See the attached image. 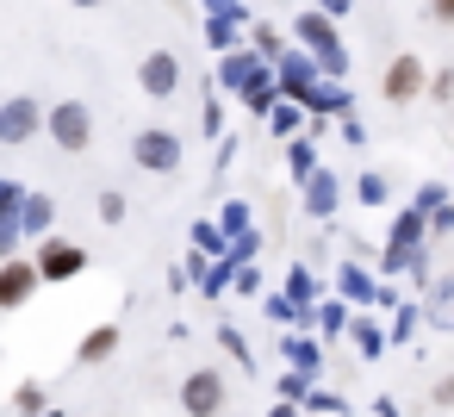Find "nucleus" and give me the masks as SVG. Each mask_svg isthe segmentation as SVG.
Masks as SVG:
<instances>
[{"label": "nucleus", "instance_id": "nucleus-2", "mask_svg": "<svg viewBox=\"0 0 454 417\" xmlns=\"http://www.w3.org/2000/svg\"><path fill=\"white\" fill-rule=\"evenodd\" d=\"M44 131H51V144H57V150L82 156V150L94 144V113H88L82 100H57V106H51V125H44Z\"/></svg>", "mask_w": 454, "mask_h": 417}, {"label": "nucleus", "instance_id": "nucleus-5", "mask_svg": "<svg viewBox=\"0 0 454 417\" xmlns=\"http://www.w3.org/2000/svg\"><path fill=\"white\" fill-rule=\"evenodd\" d=\"M423 88H429V75H423V57H411V51H398V57L386 63V75H380V94H386L392 106H411Z\"/></svg>", "mask_w": 454, "mask_h": 417}, {"label": "nucleus", "instance_id": "nucleus-27", "mask_svg": "<svg viewBox=\"0 0 454 417\" xmlns=\"http://www.w3.org/2000/svg\"><path fill=\"white\" fill-rule=\"evenodd\" d=\"M317 7H324V13H348V0H317Z\"/></svg>", "mask_w": 454, "mask_h": 417}, {"label": "nucleus", "instance_id": "nucleus-9", "mask_svg": "<svg viewBox=\"0 0 454 417\" xmlns=\"http://www.w3.org/2000/svg\"><path fill=\"white\" fill-rule=\"evenodd\" d=\"M38 268H44V280H75L88 268V249L82 243H63V237H44L38 243Z\"/></svg>", "mask_w": 454, "mask_h": 417}, {"label": "nucleus", "instance_id": "nucleus-29", "mask_svg": "<svg viewBox=\"0 0 454 417\" xmlns=\"http://www.w3.org/2000/svg\"><path fill=\"white\" fill-rule=\"evenodd\" d=\"M274 417H299V411H293V405H280V411H274Z\"/></svg>", "mask_w": 454, "mask_h": 417}, {"label": "nucleus", "instance_id": "nucleus-10", "mask_svg": "<svg viewBox=\"0 0 454 417\" xmlns=\"http://www.w3.org/2000/svg\"><path fill=\"white\" fill-rule=\"evenodd\" d=\"M336 200H342V181L317 169V175L305 181V212H311V218H330V212H336Z\"/></svg>", "mask_w": 454, "mask_h": 417}, {"label": "nucleus", "instance_id": "nucleus-22", "mask_svg": "<svg viewBox=\"0 0 454 417\" xmlns=\"http://www.w3.org/2000/svg\"><path fill=\"white\" fill-rule=\"evenodd\" d=\"M429 94H435V100H442V106H448V100H454V69H442V75H435V82H429Z\"/></svg>", "mask_w": 454, "mask_h": 417}, {"label": "nucleus", "instance_id": "nucleus-14", "mask_svg": "<svg viewBox=\"0 0 454 417\" xmlns=\"http://www.w3.org/2000/svg\"><path fill=\"white\" fill-rule=\"evenodd\" d=\"M94 212H100V224H125V212H131V200H125L119 187H100V200H94Z\"/></svg>", "mask_w": 454, "mask_h": 417}, {"label": "nucleus", "instance_id": "nucleus-28", "mask_svg": "<svg viewBox=\"0 0 454 417\" xmlns=\"http://www.w3.org/2000/svg\"><path fill=\"white\" fill-rule=\"evenodd\" d=\"M69 7H106V0H69Z\"/></svg>", "mask_w": 454, "mask_h": 417}, {"label": "nucleus", "instance_id": "nucleus-20", "mask_svg": "<svg viewBox=\"0 0 454 417\" xmlns=\"http://www.w3.org/2000/svg\"><path fill=\"white\" fill-rule=\"evenodd\" d=\"M355 193H361L367 206H386V181H380V175H361V187H355Z\"/></svg>", "mask_w": 454, "mask_h": 417}, {"label": "nucleus", "instance_id": "nucleus-15", "mask_svg": "<svg viewBox=\"0 0 454 417\" xmlns=\"http://www.w3.org/2000/svg\"><path fill=\"white\" fill-rule=\"evenodd\" d=\"M13 411H20V417L51 411V405H44V386H38V380H20V386H13Z\"/></svg>", "mask_w": 454, "mask_h": 417}, {"label": "nucleus", "instance_id": "nucleus-13", "mask_svg": "<svg viewBox=\"0 0 454 417\" xmlns=\"http://www.w3.org/2000/svg\"><path fill=\"white\" fill-rule=\"evenodd\" d=\"M255 75H262V63H255V57H249V51H237V57H231V63H224V88H249V82H255Z\"/></svg>", "mask_w": 454, "mask_h": 417}, {"label": "nucleus", "instance_id": "nucleus-4", "mask_svg": "<svg viewBox=\"0 0 454 417\" xmlns=\"http://www.w3.org/2000/svg\"><path fill=\"white\" fill-rule=\"evenodd\" d=\"M51 125V113L32 100V94H13L7 106H0V144H7V150H20V144H32L38 131Z\"/></svg>", "mask_w": 454, "mask_h": 417}, {"label": "nucleus", "instance_id": "nucleus-19", "mask_svg": "<svg viewBox=\"0 0 454 417\" xmlns=\"http://www.w3.org/2000/svg\"><path fill=\"white\" fill-rule=\"evenodd\" d=\"M348 330H355V342H361V355H380V330H373L367 318H355Z\"/></svg>", "mask_w": 454, "mask_h": 417}, {"label": "nucleus", "instance_id": "nucleus-16", "mask_svg": "<svg viewBox=\"0 0 454 417\" xmlns=\"http://www.w3.org/2000/svg\"><path fill=\"white\" fill-rule=\"evenodd\" d=\"M286 169H293V181H311V175H317V150L299 138V144L286 150Z\"/></svg>", "mask_w": 454, "mask_h": 417}, {"label": "nucleus", "instance_id": "nucleus-11", "mask_svg": "<svg viewBox=\"0 0 454 417\" xmlns=\"http://www.w3.org/2000/svg\"><path fill=\"white\" fill-rule=\"evenodd\" d=\"M51 218H57V200H51V193H26L20 231H26V237H44V231H51Z\"/></svg>", "mask_w": 454, "mask_h": 417}, {"label": "nucleus", "instance_id": "nucleus-6", "mask_svg": "<svg viewBox=\"0 0 454 417\" xmlns=\"http://www.w3.org/2000/svg\"><path fill=\"white\" fill-rule=\"evenodd\" d=\"M181 411L187 417H218L224 411V374L218 367H193L181 380Z\"/></svg>", "mask_w": 454, "mask_h": 417}, {"label": "nucleus", "instance_id": "nucleus-23", "mask_svg": "<svg viewBox=\"0 0 454 417\" xmlns=\"http://www.w3.org/2000/svg\"><path fill=\"white\" fill-rule=\"evenodd\" d=\"M218 342H224V349H231V355H237V361H249V342H243V336H237V330H218Z\"/></svg>", "mask_w": 454, "mask_h": 417}, {"label": "nucleus", "instance_id": "nucleus-21", "mask_svg": "<svg viewBox=\"0 0 454 417\" xmlns=\"http://www.w3.org/2000/svg\"><path fill=\"white\" fill-rule=\"evenodd\" d=\"M342 293H348V299H367V274H361V268H342Z\"/></svg>", "mask_w": 454, "mask_h": 417}, {"label": "nucleus", "instance_id": "nucleus-3", "mask_svg": "<svg viewBox=\"0 0 454 417\" xmlns=\"http://www.w3.org/2000/svg\"><path fill=\"white\" fill-rule=\"evenodd\" d=\"M181 156H187V150H181V138H175V131H162V125H150V131H137V138H131V162H137L144 175H175V169H181Z\"/></svg>", "mask_w": 454, "mask_h": 417}, {"label": "nucleus", "instance_id": "nucleus-26", "mask_svg": "<svg viewBox=\"0 0 454 417\" xmlns=\"http://www.w3.org/2000/svg\"><path fill=\"white\" fill-rule=\"evenodd\" d=\"M200 7H212V13H237L243 0H200Z\"/></svg>", "mask_w": 454, "mask_h": 417}, {"label": "nucleus", "instance_id": "nucleus-25", "mask_svg": "<svg viewBox=\"0 0 454 417\" xmlns=\"http://www.w3.org/2000/svg\"><path fill=\"white\" fill-rule=\"evenodd\" d=\"M429 20L435 26H454V0H429Z\"/></svg>", "mask_w": 454, "mask_h": 417}, {"label": "nucleus", "instance_id": "nucleus-17", "mask_svg": "<svg viewBox=\"0 0 454 417\" xmlns=\"http://www.w3.org/2000/svg\"><path fill=\"white\" fill-rule=\"evenodd\" d=\"M286 299H293L299 311L311 305V274H305V268H293V274H286Z\"/></svg>", "mask_w": 454, "mask_h": 417}, {"label": "nucleus", "instance_id": "nucleus-24", "mask_svg": "<svg viewBox=\"0 0 454 417\" xmlns=\"http://www.w3.org/2000/svg\"><path fill=\"white\" fill-rule=\"evenodd\" d=\"M429 398H435L442 411H454V374H448V380H435V392H429Z\"/></svg>", "mask_w": 454, "mask_h": 417}, {"label": "nucleus", "instance_id": "nucleus-7", "mask_svg": "<svg viewBox=\"0 0 454 417\" xmlns=\"http://www.w3.org/2000/svg\"><path fill=\"white\" fill-rule=\"evenodd\" d=\"M38 280H44V268H38V262L7 256V262H0V311H20V305L38 293Z\"/></svg>", "mask_w": 454, "mask_h": 417}, {"label": "nucleus", "instance_id": "nucleus-18", "mask_svg": "<svg viewBox=\"0 0 454 417\" xmlns=\"http://www.w3.org/2000/svg\"><path fill=\"white\" fill-rule=\"evenodd\" d=\"M286 355H293V367H299V374H311V367H317V342H305V336H293V342H286Z\"/></svg>", "mask_w": 454, "mask_h": 417}, {"label": "nucleus", "instance_id": "nucleus-1", "mask_svg": "<svg viewBox=\"0 0 454 417\" xmlns=\"http://www.w3.org/2000/svg\"><path fill=\"white\" fill-rule=\"evenodd\" d=\"M330 20H336V13H324V7H317V13H299V20H293V32H299V44H311V51H317V69H324V75H342V69H348V57H342V38H336V26H330Z\"/></svg>", "mask_w": 454, "mask_h": 417}, {"label": "nucleus", "instance_id": "nucleus-12", "mask_svg": "<svg viewBox=\"0 0 454 417\" xmlns=\"http://www.w3.org/2000/svg\"><path fill=\"white\" fill-rule=\"evenodd\" d=\"M113 349H119V324H100V330H88V336H82L75 361H88V367H94V361H106Z\"/></svg>", "mask_w": 454, "mask_h": 417}, {"label": "nucleus", "instance_id": "nucleus-8", "mask_svg": "<svg viewBox=\"0 0 454 417\" xmlns=\"http://www.w3.org/2000/svg\"><path fill=\"white\" fill-rule=\"evenodd\" d=\"M137 88H144L150 100H168V94L181 88V57H175V51H150V57L137 63Z\"/></svg>", "mask_w": 454, "mask_h": 417}]
</instances>
